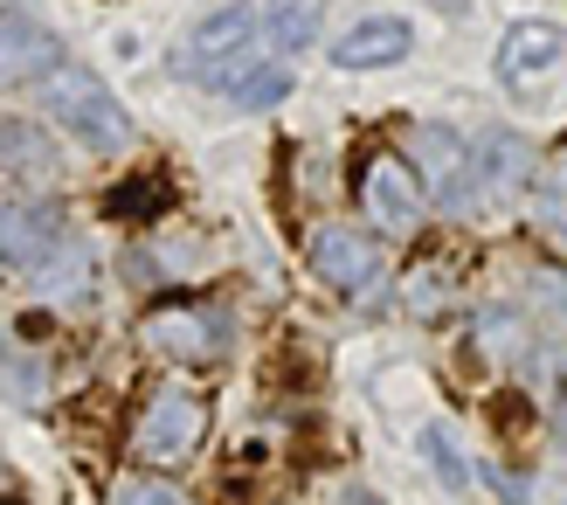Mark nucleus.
Here are the masks:
<instances>
[{"label": "nucleus", "instance_id": "ddd939ff", "mask_svg": "<svg viewBox=\"0 0 567 505\" xmlns=\"http://www.w3.org/2000/svg\"><path fill=\"white\" fill-rule=\"evenodd\" d=\"M0 174H14V181H55V146L42 138V125L0 118Z\"/></svg>", "mask_w": 567, "mask_h": 505}, {"label": "nucleus", "instance_id": "4468645a", "mask_svg": "<svg viewBox=\"0 0 567 505\" xmlns=\"http://www.w3.org/2000/svg\"><path fill=\"white\" fill-rule=\"evenodd\" d=\"M35 277V291L42 298H55V305H70V298H83V285H91V257H83V243L76 236H63L49 249V264L42 270H28Z\"/></svg>", "mask_w": 567, "mask_h": 505}, {"label": "nucleus", "instance_id": "9d476101", "mask_svg": "<svg viewBox=\"0 0 567 505\" xmlns=\"http://www.w3.org/2000/svg\"><path fill=\"white\" fill-rule=\"evenodd\" d=\"M249 35H257V14H249V8H221V14H208L202 28H194V42H187L194 76H202V83H221V76H229V63H221V55H236Z\"/></svg>", "mask_w": 567, "mask_h": 505}, {"label": "nucleus", "instance_id": "412c9836", "mask_svg": "<svg viewBox=\"0 0 567 505\" xmlns=\"http://www.w3.org/2000/svg\"><path fill=\"white\" fill-rule=\"evenodd\" d=\"M533 208H540L547 236H560V243H567V166H547V174L533 181Z\"/></svg>", "mask_w": 567, "mask_h": 505}, {"label": "nucleus", "instance_id": "4be33fe9", "mask_svg": "<svg viewBox=\"0 0 567 505\" xmlns=\"http://www.w3.org/2000/svg\"><path fill=\"white\" fill-rule=\"evenodd\" d=\"M0 381H8V388H14V395L28 402V409H35V402H42V374H35V360H28L21 347H8V353H0Z\"/></svg>", "mask_w": 567, "mask_h": 505}, {"label": "nucleus", "instance_id": "393cba45", "mask_svg": "<svg viewBox=\"0 0 567 505\" xmlns=\"http://www.w3.org/2000/svg\"><path fill=\"white\" fill-rule=\"evenodd\" d=\"M125 505H181V498L159 492V485H146V478H132V485H125Z\"/></svg>", "mask_w": 567, "mask_h": 505}, {"label": "nucleus", "instance_id": "9b49d317", "mask_svg": "<svg viewBox=\"0 0 567 505\" xmlns=\"http://www.w3.org/2000/svg\"><path fill=\"white\" fill-rule=\"evenodd\" d=\"M533 181V146L519 132H492L477 138V202H505L513 187Z\"/></svg>", "mask_w": 567, "mask_h": 505}, {"label": "nucleus", "instance_id": "f3484780", "mask_svg": "<svg viewBox=\"0 0 567 505\" xmlns=\"http://www.w3.org/2000/svg\"><path fill=\"white\" fill-rule=\"evenodd\" d=\"M166 202H174L166 174H138L132 187H111V194H104V208H111V215H125V221H159Z\"/></svg>", "mask_w": 567, "mask_h": 505}, {"label": "nucleus", "instance_id": "2eb2a0df", "mask_svg": "<svg viewBox=\"0 0 567 505\" xmlns=\"http://www.w3.org/2000/svg\"><path fill=\"white\" fill-rule=\"evenodd\" d=\"M319 14H326V0H270L264 35H270L284 55H298V49L319 42Z\"/></svg>", "mask_w": 567, "mask_h": 505}, {"label": "nucleus", "instance_id": "6e6552de", "mask_svg": "<svg viewBox=\"0 0 567 505\" xmlns=\"http://www.w3.org/2000/svg\"><path fill=\"white\" fill-rule=\"evenodd\" d=\"M63 70V42L35 14H0V83H35Z\"/></svg>", "mask_w": 567, "mask_h": 505}, {"label": "nucleus", "instance_id": "0eeeda50", "mask_svg": "<svg viewBox=\"0 0 567 505\" xmlns=\"http://www.w3.org/2000/svg\"><path fill=\"white\" fill-rule=\"evenodd\" d=\"M70 236V221L55 202H14V208H0V264L8 270H42L49 264V249Z\"/></svg>", "mask_w": 567, "mask_h": 505}, {"label": "nucleus", "instance_id": "39448f33", "mask_svg": "<svg viewBox=\"0 0 567 505\" xmlns=\"http://www.w3.org/2000/svg\"><path fill=\"white\" fill-rule=\"evenodd\" d=\"M409 159H415V174L436 187V202L443 208H471L477 202V146L471 138H457L450 125H415L409 138Z\"/></svg>", "mask_w": 567, "mask_h": 505}, {"label": "nucleus", "instance_id": "b1692460", "mask_svg": "<svg viewBox=\"0 0 567 505\" xmlns=\"http://www.w3.org/2000/svg\"><path fill=\"white\" fill-rule=\"evenodd\" d=\"M533 291H540V312L554 319V332H567V277L540 270V277H533Z\"/></svg>", "mask_w": 567, "mask_h": 505}, {"label": "nucleus", "instance_id": "f257e3e1", "mask_svg": "<svg viewBox=\"0 0 567 505\" xmlns=\"http://www.w3.org/2000/svg\"><path fill=\"white\" fill-rule=\"evenodd\" d=\"M42 104H49V118L63 125L76 146H91V153H125V146H132V111L111 97L91 70H70V63H63V70L49 76Z\"/></svg>", "mask_w": 567, "mask_h": 505}, {"label": "nucleus", "instance_id": "20e7f679", "mask_svg": "<svg viewBox=\"0 0 567 505\" xmlns=\"http://www.w3.org/2000/svg\"><path fill=\"white\" fill-rule=\"evenodd\" d=\"M138 340L153 353H174V360H215L221 340H229V312H215V305H153L146 319H138Z\"/></svg>", "mask_w": 567, "mask_h": 505}, {"label": "nucleus", "instance_id": "5701e85b", "mask_svg": "<svg viewBox=\"0 0 567 505\" xmlns=\"http://www.w3.org/2000/svg\"><path fill=\"white\" fill-rule=\"evenodd\" d=\"M547 415L567 430V347H554V353H547Z\"/></svg>", "mask_w": 567, "mask_h": 505}, {"label": "nucleus", "instance_id": "6ab92c4d", "mask_svg": "<svg viewBox=\"0 0 567 505\" xmlns=\"http://www.w3.org/2000/svg\"><path fill=\"white\" fill-rule=\"evenodd\" d=\"M402 312H415V319H443L450 312V270L443 264H415L402 277Z\"/></svg>", "mask_w": 567, "mask_h": 505}, {"label": "nucleus", "instance_id": "1a4fd4ad", "mask_svg": "<svg viewBox=\"0 0 567 505\" xmlns=\"http://www.w3.org/2000/svg\"><path fill=\"white\" fill-rule=\"evenodd\" d=\"M409 21L402 14H367L360 28H347V35L332 42V63L339 70H381V63H402L409 55Z\"/></svg>", "mask_w": 567, "mask_h": 505}, {"label": "nucleus", "instance_id": "f03ea898", "mask_svg": "<svg viewBox=\"0 0 567 505\" xmlns=\"http://www.w3.org/2000/svg\"><path fill=\"white\" fill-rule=\"evenodd\" d=\"M202 436H208V395H194V388L166 381V388H153L146 415H138L132 451L146 457V464H159V471H166V464H181V457L202 451Z\"/></svg>", "mask_w": 567, "mask_h": 505}, {"label": "nucleus", "instance_id": "dca6fc26", "mask_svg": "<svg viewBox=\"0 0 567 505\" xmlns=\"http://www.w3.org/2000/svg\"><path fill=\"white\" fill-rule=\"evenodd\" d=\"M477 353L498 360V368H519V360H526V319H519V312H505V305L477 312Z\"/></svg>", "mask_w": 567, "mask_h": 505}, {"label": "nucleus", "instance_id": "a878e982", "mask_svg": "<svg viewBox=\"0 0 567 505\" xmlns=\"http://www.w3.org/2000/svg\"><path fill=\"white\" fill-rule=\"evenodd\" d=\"M436 8H450V14H464V8H471V0H436Z\"/></svg>", "mask_w": 567, "mask_h": 505}, {"label": "nucleus", "instance_id": "423d86ee", "mask_svg": "<svg viewBox=\"0 0 567 505\" xmlns=\"http://www.w3.org/2000/svg\"><path fill=\"white\" fill-rule=\"evenodd\" d=\"M311 270L332 291H367L381 277V243L347 229V221H326V229H311Z\"/></svg>", "mask_w": 567, "mask_h": 505}, {"label": "nucleus", "instance_id": "a211bd4d", "mask_svg": "<svg viewBox=\"0 0 567 505\" xmlns=\"http://www.w3.org/2000/svg\"><path fill=\"white\" fill-rule=\"evenodd\" d=\"M229 97H236L243 111H270V104L291 97V70H277V63H249V70L229 76Z\"/></svg>", "mask_w": 567, "mask_h": 505}, {"label": "nucleus", "instance_id": "aec40b11", "mask_svg": "<svg viewBox=\"0 0 567 505\" xmlns=\"http://www.w3.org/2000/svg\"><path fill=\"white\" fill-rule=\"evenodd\" d=\"M422 457H430V471L450 492H471V457L457 451V436H450L443 423H422Z\"/></svg>", "mask_w": 567, "mask_h": 505}, {"label": "nucleus", "instance_id": "f8f14e48", "mask_svg": "<svg viewBox=\"0 0 567 505\" xmlns=\"http://www.w3.org/2000/svg\"><path fill=\"white\" fill-rule=\"evenodd\" d=\"M554 63H560V28H547V21H519L513 35L498 42V76L505 83H540Z\"/></svg>", "mask_w": 567, "mask_h": 505}, {"label": "nucleus", "instance_id": "7ed1b4c3", "mask_svg": "<svg viewBox=\"0 0 567 505\" xmlns=\"http://www.w3.org/2000/svg\"><path fill=\"white\" fill-rule=\"evenodd\" d=\"M360 202H367V215H374V229H388V236H415L422 221H430V187H422L409 153H374L367 159Z\"/></svg>", "mask_w": 567, "mask_h": 505}]
</instances>
